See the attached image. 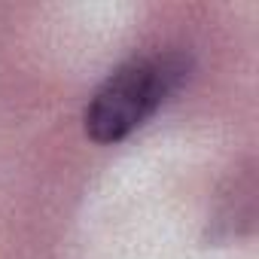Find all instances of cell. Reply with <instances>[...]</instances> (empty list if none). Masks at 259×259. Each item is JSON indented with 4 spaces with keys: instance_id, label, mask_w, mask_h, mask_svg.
I'll return each mask as SVG.
<instances>
[{
    "instance_id": "6da1fadb",
    "label": "cell",
    "mask_w": 259,
    "mask_h": 259,
    "mask_svg": "<svg viewBox=\"0 0 259 259\" xmlns=\"http://www.w3.org/2000/svg\"><path fill=\"white\" fill-rule=\"evenodd\" d=\"M189 61L177 52L122 64L85 107V132L98 144H116L141 128L183 82Z\"/></svg>"
}]
</instances>
